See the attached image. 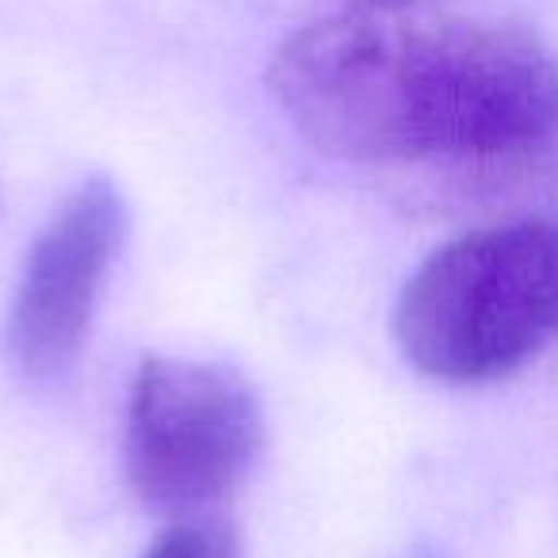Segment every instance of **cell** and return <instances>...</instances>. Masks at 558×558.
<instances>
[{
    "label": "cell",
    "instance_id": "1",
    "mask_svg": "<svg viewBox=\"0 0 558 558\" xmlns=\"http://www.w3.org/2000/svg\"><path fill=\"white\" fill-rule=\"evenodd\" d=\"M268 88L352 165L512 177L558 154L555 47L448 4L333 9L276 50Z\"/></svg>",
    "mask_w": 558,
    "mask_h": 558
},
{
    "label": "cell",
    "instance_id": "2",
    "mask_svg": "<svg viewBox=\"0 0 558 558\" xmlns=\"http://www.w3.org/2000/svg\"><path fill=\"white\" fill-rule=\"evenodd\" d=\"M558 337V222L517 218L440 245L395 306V341L421 375L497 383Z\"/></svg>",
    "mask_w": 558,
    "mask_h": 558
},
{
    "label": "cell",
    "instance_id": "3",
    "mask_svg": "<svg viewBox=\"0 0 558 558\" xmlns=\"http://www.w3.org/2000/svg\"><path fill=\"white\" fill-rule=\"evenodd\" d=\"M260 444V402L230 367L177 356L138 367L126 410V482L146 509L187 517L222 501Z\"/></svg>",
    "mask_w": 558,
    "mask_h": 558
},
{
    "label": "cell",
    "instance_id": "4",
    "mask_svg": "<svg viewBox=\"0 0 558 558\" xmlns=\"http://www.w3.org/2000/svg\"><path fill=\"white\" fill-rule=\"evenodd\" d=\"M123 233V195L108 177H93L35 238L9 318V344L24 375L54 383L77 367Z\"/></svg>",
    "mask_w": 558,
    "mask_h": 558
},
{
    "label": "cell",
    "instance_id": "5",
    "mask_svg": "<svg viewBox=\"0 0 558 558\" xmlns=\"http://www.w3.org/2000/svg\"><path fill=\"white\" fill-rule=\"evenodd\" d=\"M142 558H241V547L230 520H184Z\"/></svg>",
    "mask_w": 558,
    "mask_h": 558
},
{
    "label": "cell",
    "instance_id": "6",
    "mask_svg": "<svg viewBox=\"0 0 558 558\" xmlns=\"http://www.w3.org/2000/svg\"><path fill=\"white\" fill-rule=\"evenodd\" d=\"M333 9H410V4H448V0H329Z\"/></svg>",
    "mask_w": 558,
    "mask_h": 558
},
{
    "label": "cell",
    "instance_id": "7",
    "mask_svg": "<svg viewBox=\"0 0 558 558\" xmlns=\"http://www.w3.org/2000/svg\"><path fill=\"white\" fill-rule=\"evenodd\" d=\"M410 558H448V555H444V550L440 547H433V543H421V547L417 550H413V555Z\"/></svg>",
    "mask_w": 558,
    "mask_h": 558
}]
</instances>
